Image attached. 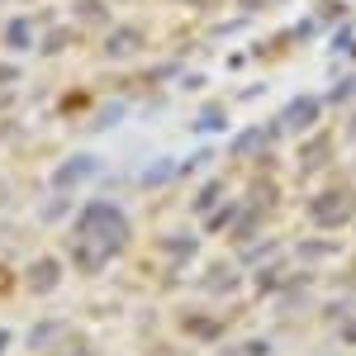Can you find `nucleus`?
Masks as SVG:
<instances>
[{
  "instance_id": "nucleus-1",
  "label": "nucleus",
  "mask_w": 356,
  "mask_h": 356,
  "mask_svg": "<svg viewBox=\"0 0 356 356\" xmlns=\"http://www.w3.org/2000/svg\"><path fill=\"white\" fill-rule=\"evenodd\" d=\"M0 347H5V332H0Z\"/></svg>"
}]
</instances>
